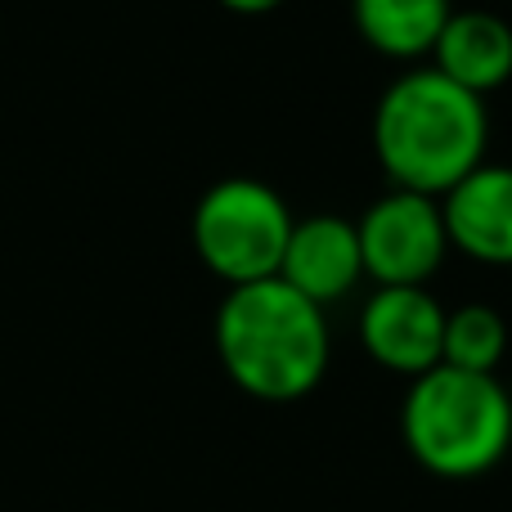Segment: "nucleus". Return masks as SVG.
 <instances>
[{
  "mask_svg": "<svg viewBox=\"0 0 512 512\" xmlns=\"http://www.w3.org/2000/svg\"><path fill=\"white\" fill-rule=\"evenodd\" d=\"M486 99L436 68H414L382 90L373 108V153L396 189L445 198L486 162Z\"/></svg>",
  "mask_w": 512,
  "mask_h": 512,
  "instance_id": "obj_1",
  "label": "nucleus"
},
{
  "mask_svg": "<svg viewBox=\"0 0 512 512\" xmlns=\"http://www.w3.org/2000/svg\"><path fill=\"white\" fill-rule=\"evenodd\" d=\"M216 351L239 391L288 405L324 382L333 337L324 306L274 274L230 288L216 310Z\"/></svg>",
  "mask_w": 512,
  "mask_h": 512,
  "instance_id": "obj_2",
  "label": "nucleus"
},
{
  "mask_svg": "<svg viewBox=\"0 0 512 512\" xmlns=\"http://www.w3.org/2000/svg\"><path fill=\"white\" fill-rule=\"evenodd\" d=\"M400 436L414 463L432 477H486L512 450V400L495 373L436 364L409 378L400 405Z\"/></svg>",
  "mask_w": 512,
  "mask_h": 512,
  "instance_id": "obj_3",
  "label": "nucleus"
},
{
  "mask_svg": "<svg viewBox=\"0 0 512 512\" xmlns=\"http://www.w3.org/2000/svg\"><path fill=\"white\" fill-rule=\"evenodd\" d=\"M292 234V212L265 180L230 176L194 207V248L230 288L274 279Z\"/></svg>",
  "mask_w": 512,
  "mask_h": 512,
  "instance_id": "obj_4",
  "label": "nucleus"
},
{
  "mask_svg": "<svg viewBox=\"0 0 512 512\" xmlns=\"http://www.w3.org/2000/svg\"><path fill=\"white\" fill-rule=\"evenodd\" d=\"M355 234H360L364 274L378 288L382 283H427L450 252L441 198L414 194V189H391L378 203H369V212L355 221Z\"/></svg>",
  "mask_w": 512,
  "mask_h": 512,
  "instance_id": "obj_5",
  "label": "nucleus"
},
{
  "mask_svg": "<svg viewBox=\"0 0 512 512\" xmlns=\"http://www.w3.org/2000/svg\"><path fill=\"white\" fill-rule=\"evenodd\" d=\"M445 315L450 310L427 292V283H382L360 310V342L373 364L418 378L445 355Z\"/></svg>",
  "mask_w": 512,
  "mask_h": 512,
  "instance_id": "obj_6",
  "label": "nucleus"
},
{
  "mask_svg": "<svg viewBox=\"0 0 512 512\" xmlns=\"http://www.w3.org/2000/svg\"><path fill=\"white\" fill-rule=\"evenodd\" d=\"M279 279L292 283V288H297L301 297H310L315 306L342 301L346 292L364 279V256H360L355 221L328 216V212L306 216V221H292Z\"/></svg>",
  "mask_w": 512,
  "mask_h": 512,
  "instance_id": "obj_7",
  "label": "nucleus"
},
{
  "mask_svg": "<svg viewBox=\"0 0 512 512\" xmlns=\"http://www.w3.org/2000/svg\"><path fill=\"white\" fill-rule=\"evenodd\" d=\"M450 248L481 265H512V167L481 162L441 198Z\"/></svg>",
  "mask_w": 512,
  "mask_h": 512,
  "instance_id": "obj_8",
  "label": "nucleus"
},
{
  "mask_svg": "<svg viewBox=\"0 0 512 512\" xmlns=\"http://www.w3.org/2000/svg\"><path fill=\"white\" fill-rule=\"evenodd\" d=\"M432 68L486 99L512 77V23L490 9H454L432 45Z\"/></svg>",
  "mask_w": 512,
  "mask_h": 512,
  "instance_id": "obj_9",
  "label": "nucleus"
},
{
  "mask_svg": "<svg viewBox=\"0 0 512 512\" xmlns=\"http://www.w3.org/2000/svg\"><path fill=\"white\" fill-rule=\"evenodd\" d=\"M450 14L454 0H351L360 41L369 50L387 54V59H423V54H432Z\"/></svg>",
  "mask_w": 512,
  "mask_h": 512,
  "instance_id": "obj_10",
  "label": "nucleus"
},
{
  "mask_svg": "<svg viewBox=\"0 0 512 512\" xmlns=\"http://www.w3.org/2000/svg\"><path fill=\"white\" fill-rule=\"evenodd\" d=\"M508 355V324L490 306H459L445 315V355L441 364L468 373H495Z\"/></svg>",
  "mask_w": 512,
  "mask_h": 512,
  "instance_id": "obj_11",
  "label": "nucleus"
},
{
  "mask_svg": "<svg viewBox=\"0 0 512 512\" xmlns=\"http://www.w3.org/2000/svg\"><path fill=\"white\" fill-rule=\"evenodd\" d=\"M230 14H270V9H279L283 0H221Z\"/></svg>",
  "mask_w": 512,
  "mask_h": 512,
  "instance_id": "obj_12",
  "label": "nucleus"
}]
</instances>
